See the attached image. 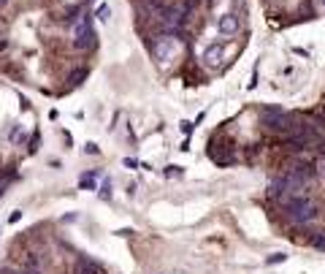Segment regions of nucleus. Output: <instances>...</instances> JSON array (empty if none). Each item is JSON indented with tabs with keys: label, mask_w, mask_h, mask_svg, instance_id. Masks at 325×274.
<instances>
[{
	"label": "nucleus",
	"mask_w": 325,
	"mask_h": 274,
	"mask_svg": "<svg viewBox=\"0 0 325 274\" xmlns=\"http://www.w3.org/2000/svg\"><path fill=\"white\" fill-rule=\"evenodd\" d=\"M22 220V212H11L9 215V223H19Z\"/></svg>",
	"instance_id": "nucleus-15"
},
{
	"label": "nucleus",
	"mask_w": 325,
	"mask_h": 274,
	"mask_svg": "<svg viewBox=\"0 0 325 274\" xmlns=\"http://www.w3.org/2000/svg\"><path fill=\"white\" fill-rule=\"evenodd\" d=\"M76 274H100L98 263H92L90 258H79L76 261Z\"/></svg>",
	"instance_id": "nucleus-7"
},
{
	"label": "nucleus",
	"mask_w": 325,
	"mask_h": 274,
	"mask_svg": "<svg viewBox=\"0 0 325 274\" xmlns=\"http://www.w3.org/2000/svg\"><path fill=\"white\" fill-rule=\"evenodd\" d=\"M284 215H287L293 223L306 225L317 217V207L306 198V195H290V198L284 201Z\"/></svg>",
	"instance_id": "nucleus-1"
},
{
	"label": "nucleus",
	"mask_w": 325,
	"mask_h": 274,
	"mask_svg": "<svg viewBox=\"0 0 325 274\" xmlns=\"http://www.w3.org/2000/svg\"><path fill=\"white\" fill-rule=\"evenodd\" d=\"M95 44H98V38L92 33V17L84 14V17H79L76 25H74V46L79 52H87V49H95Z\"/></svg>",
	"instance_id": "nucleus-2"
},
{
	"label": "nucleus",
	"mask_w": 325,
	"mask_h": 274,
	"mask_svg": "<svg viewBox=\"0 0 325 274\" xmlns=\"http://www.w3.org/2000/svg\"><path fill=\"white\" fill-rule=\"evenodd\" d=\"M322 6H325V0H322Z\"/></svg>",
	"instance_id": "nucleus-20"
},
{
	"label": "nucleus",
	"mask_w": 325,
	"mask_h": 274,
	"mask_svg": "<svg viewBox=\"0 0 325 274\" xmlns=\"http://www.w3.org/2000/svg\"><path fill=\"white\" fill-rule=\"evenodd\" d=\"M82 187H84V190H92V187H95L92 177H84V179H82Z\"/></svg>",
	"instance_id": "nucleus-14"
},
{
	"label": "nucleus",
	"mask_w": 325,
	"mask_h": 274,
	"mask_svg": "<svg viewBox=\"0 0 325 274\" xmlns=\"http://www.w3.org/2000/svg\"><path fill=\"white\" fill-rule=\"evenodd\" d=\"M109 14H112V11H109V6L100 3V6H98V19H100V22H109Z\"/></svg>",
	"instance_id": "nucleus-11"
},
{
	"label": "nucleus",
	"mask_w": 325,
	"mask_h": 274,
	"mask_svg": "<svg viewBox=\"0 0 325 274\" xmlns=\"http://www.w3.org/2000/svg\"><path fill=\"white\" fill-rule=\"evenodd\" d=\"M282 261H287V255H284V253H276V255L268 258V263H282Z\"/></svg>",
	"instance_id": "nucleus-13"
},
{
	"label": "nucleus",
	"mask_w": 325,
	"mask_h": 274,
	"mask_svg": "<svg viewBox=\"0 0 325 274\" xmlns=\"http://www.w3.org/2000/svg\"><path fill=\"white\" fill-rule=\"evenodd\" d=\"M3 193H6V179L0 182V195H3Z\"/></svg>",
	"instance_id": "nucleus-17"
},
{
	"label": "nucleus",
	"mask_w": 325,
	"mask_h": 274,
	"mask_svg": "<svg viewBox=\"0 0 325 274\" xmlns=\"http://www.w3.org/2000/svg\"><path fill=\"white\" fill-rule=\"evenodd\" d=\"M157 57H160V62H165V65H168V62L176 57V44H171L168 38H163L160 46H157Z\"/></svg>",
	"instance_id": "nucleus-6"
},
{
	"label": "nucleus",
	"mask_w": 325,
	"mask_h": 274,
	"mask_svg": "<svg viewBox=\"0 0 325 274\" xmlns=\"http://www.w3.org/2000/svg\"><path fill=\"white\" fill-rule=\"evenodd\" d=\"M6 46H9V41H0V52H3V49H6Z\"/></svg>",
	"instance_id": "nucleus-18"
},
{
	"label": "nucleus",
	"mask_w": 325,
	"mask_h": 274,
	"mask_svg": "<svg viewBox=\"0 0 325 274\" xmlns=\"http://www.w3.org/2000/svg\"><path fill=\"white\" fill-rule=\"evenodd\" d=\"M6 3H9V0H0V6H6Z\"/></svg>",
	"instance_id": "nucleus-19"
},
{
	"label": "nucleus",
	"mask_w": 325,
	"mask_h": 274,
	"mask_svg": "<svg viewBox=\"0 0 325 274\" xmlns=\"http://www.w3.org/2000/svg\"><path fill=\"white\" fill-rule=\"evenodd\" d=\"M198 3H201V0H198Z\"/></svg>",
	"instance_id": "nucleus-21"
},
{
	"label": "nucleus",
	"mask_w": 325,
	"mask_h": 274,
	"mask_svg": "<svg viewBox=\"0 0 325 274\" xmlns=\"http://www.w3.org/2000/svg\"><path fill=\"white\" fill-rule=\"evenodd\" d=\"M84 76H87V68H82V71H76L74 76H70V82H74V84H82V79H84Z\"/></svg>",
	"instance_id": "nucleus-12"
},
{
	"label": "nucleus",
	"mask_w": 325,
	"mask_h": 274,
	"mask_svg": "<svg viewBox=\"0 0 325 274\" xmlns=\"http://www.w3.org/2000/svg\"><path fill=\"white\" fill-rule=\"evenodd\" d=\"M100 198H112V182H109V179H103V187H100Z\"/></svg>",
	"instance_id": "nucleus-10"
},
{
	"label": "nucleus",
	"mask_w": 325,
	"mask_h": 274,
	"mask_svg": "<svg viewBox=\"0 0 325 274\" xmlns=\"http://www.w3.org/2000/svg\"><path fill=\"white\" fill-rule=\"evenodd\" d=\"M147 6H149V11H152V14H160V17H163V11L168 9L165 0H147Z\"/></svg>",
	"instance_id": "nucleus-8"
},
{
	"label": "nucleus",
	"mask_w": 325,
	"mask_h": 274,
	"mask_svg": "<svg viewBox=\"0 0 325 274\" xmlns=\"http://www.w3.org/2000/svg\"><path fill=\"white\" fill-rule=\"evenodd\" d=\"M193 130V122H182V133H190Z\"/></svg>",
	"instance_id": "nucleus-16"
},
{
	"label": "nucleus",
	"mask_w": 325,
	"mask_h": 274,
	"mask_svg": "<svg viewBox=\"0 0 325 274\" xmlns=\"http://www.w3.org/2000/svg\"><path fill=\"white\" fill-rule=\"evenodd\" d=\"M223 52H225V49H223V44H209V46L203 49V60L209 62L211 68H217L220 62H223Z\"/></svg>",
	"instance_id": "nucleus-5"
},
{
	"label": "nucleus",
	"mask_w": 325,
	"mask_h": 274,
	"mask_svg": "<svg viewBox=\"0 0 325 274\" xmlns=\"http://www.w3.org/2000/svg\"><path fill=\"white\" fill-rule=\"evenodd\" d=\"M260 120H263L266 128H271V130H279V133H290L293 130V117L290 114H284L282 109H263L260 112Z\"/></svg>",
	"instance_id": "nucleus-3"
},
{
	"label": "nucleus",
	"mask_w": 325,
	"mask_h": 274,
	"mask_svg": "<svg viewBox=\"0 0 325 274\" xmlns=\"http://www.w3.org/2000/svg\"><path fill=\"white\" fill-rule=\"evenodd\" d=\"M239 27H241V22L236 14H223L217 22V30H220V36H225V38H233L236 33H239Z\"/></svg>",
	"instance_id": "nucleus-4"
},
{
	"label": "nucleus",
	"mask_w": 325,
	"mask_h": 274,
	"mask_svg": "<svg viewBox=\"0 0 325 274\" xmlns=\"http://www.w3.org/2000/svg\"><path fill=\"white\" fill-rule=\"evenodd\" d=\"M312 245H314L317 250H325V231L314 233V236H312Z\"/></svg>",
	"instance_id": "nucleus-9"
}]
</instances>
